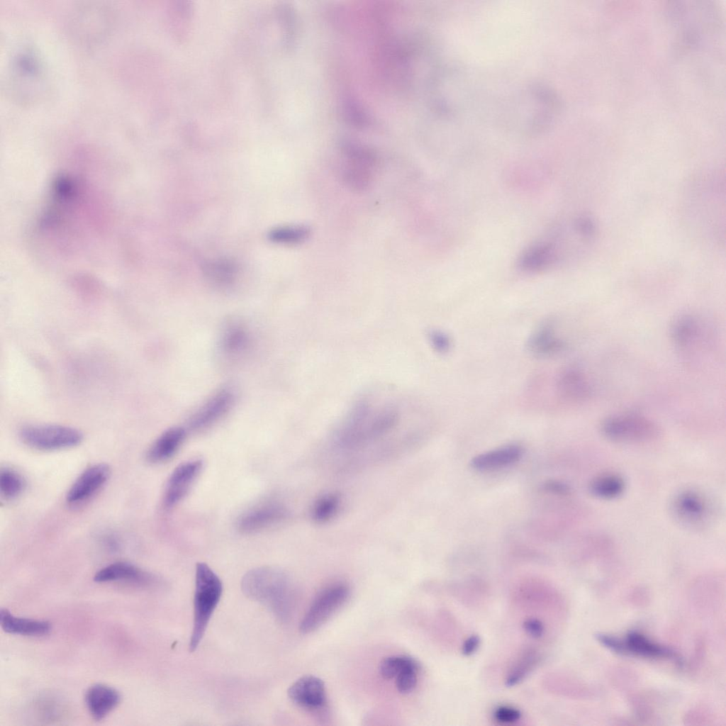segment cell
<instances>
[{"label": "cell", "mask_w": 726, "mask_h": 726, "mask_svg": "<svg viewBox=\"0 0 726 726\" xmlns=\"http://www.w3.org/2000/svg\"><path fill=\"white\" fill-rule=\"evenodd\" d=\"M202 467L201 459L189 460L177 465L165 486L163 503L166 508L174 506L185 497L199 475Z\"/></svg>", "instance_id": "obj_10"}, {"label": "cell", "mask_w": 726, "mask_h": 726, "mask_svg": "<svg viewBox=\"0 0 726 726\" xmlns=\"http://www.w3.org/2000/svg\"><path fill=\"white\" fill-rule=\"evenodd\" d=\"M564 342L556 335L549 323L539 327L530 337L527 348L538 357H549L561 352Z\"/></svg>", "instance_id": "obj_21"}, {"label": "cell", "mask_w": 726, "mask_h": 726, "mask_svg": "<svg viewBox=\"0 0 726 726\" xmlns=\"http://www.w3.org/2000/svg\"><path fill=\"white\" fill-rule=\"evenodd\" d=\"M109 467L104 463L94 464L86 469L69 488L67 501L79 504L94 496L106 483L110 476Z\"/></svg>", "instance_id": "obj_11"}, {"label": "cell", "mask_w": 726, "mask_h": 726, "mask_svg": "<svg viewBox=\"0 0 726 726\" xmlns=\"http://www.w3.org/2000/svg\"><path fill=\"white\" fill-rule=\"evenodd\" d=\"M557 387L562 398L571 401H579L590 395V386L586 377L574 368L565 369L559 374Z\"/></svg>", "instance_id": "obj_19"}, {"label": "cell", "mask_w": 726, "mask_h": 726, "mask_svg": "<svg viewBox=\"0 0 726 726\" xmlns=\"http://www.w3.org/2000/svg\"><path fill=\"white\" fill-rule=\"evenodd\" d=\"M24 488L25 481L20 474L8 468L1 469L0 491L4 498L12 500L17 498L22 493Z\"/></svg>", "instance_id": "obj_25"}, {"label": "cell", "mask_w": 726, "mask_h": 726, "mask_svg": "<svg viewBox=\"0 0 726 726\" xmlns=\"http://www.w3.org/2000/svg\"><path fill=\"white\" fill-rule=\"evenodd\" d=\"M419 664L409 666L403 669L397 675L396 678V687L401 693H409L416 687L418 683V674L419 672Z\"/></svg>", "instance_id": "obj_29"}, {"label": "cell", "mask_w": 726, "mask_h": 726, "mask_svg": "<svg viewBox=\"0 0 726 726\" xmlns=\"http://www.w3.org/2000/svg\"><path fill=\"white\" fill-rule=\"evenodd\" d=\"M242 592L250 598L267 607L281 622H287L295 603V589L289 575L284 571L262 566L247 571L241 581Z\"/></svg>", "instance_id": "obj_1"}, {"label": "cell", "mask_w": 726, "mask_h": 726, "mask_svg": "<svg viewBox=\"0 0 726 726\" xmlns=\"http://www.w3.org/2000/svg\"><path fill=\"white\" fill-rule=\"evenodd\" d=\"M521 715L522 714L519 710L506 705L499 706L493 712L495 720L501 723L517 722L520 719Z\"/></svg>", "instance_id": "obj_30"}, {"label": "cell", "mask_w": 726, "mask_h": 726, "mask_svg": "<svg viewBox=\"0 0 726 726\" xmlns=\"http://www.w3.org/2000/svg\"><path fill=\"white\" fill-rule=\"evenodd\" d=\"M523 627L525 632L533 638H540L544 633L542 622L536 618H528L523 622Z\"/></svg>", "instance_id": "obj_33"}, {"label": "cell", "mask_w": 726, "mask_h": 726, "mask_svg": "<svg viewBox=\"0 0 726 726\" xmlns=\"http://www.w3.org/2000/svg\"><path fill=\"white\" fill-rule=\"evenodd\" d=\"M480 644V637L477 635H472L467 637L462 647V653L465 656L474 654Z\"/></svg>", "instance_id": "obj_35"}, {"label": "cell", "mask_w": 726, "mask_h": 726, "mask_svg": "<svg viewBox=\"0 0 726 726\" xmlns=\"http://www.w3.org/2000/svg\"><path fill=\"white\" fill-rule=\"evenodd\" d=\"M44 698H43L42 708L38 707V712H42V714L40 715H41L44 719L46 720L48 718L50 720H52L60 713V708L59 703L57 700V701L51 700L50 698V697H48V699H45Z\"/></svg>", "instance_id": "obj_31"}, {"label": "cell", "mask_w": 726, "mask_h": 726, "mask_svg": "<svg viewBox=\"0 0 726 726\" xmlns=\"http://www.w3.org/2000/svg\"><path fill=\"white\" fill-rule=\"evenodd\" d=\"M288 696L297 706L312 713H320L327 705L324 682L313 675L303 676L289 687Z\"/></svg>", "instance_id": "obj_8"}, {"label": "cell", "mask_w": 726, "mask_h": 726, "mask_svg": "<svg viewBox=\"0 0 726 726\" xmlns=\"http://www.w3.org/2000/svg\"><path fill=\"white\" fill-rule=\"evenodd\" d=\"M22 441L39 450L50 451L72 447L83 440L82 433L76 428L62 425H28L19 432Z\"/></svg>", "instance_id": "obj_5"}, {"label": "cell", "mask_w": 726, "mask_h": 726, "mask_svg": "<svg viewBox=\"0 0 726 726\" xmlns=\"http://www.w3.org/2000/svg\"><path fill=\"white\" fill-rule=\"evenodd\" d=\"M419 664L408 655H391L384 658L379 664V674L385 679L396 678L403 669Z\"/></svg>", "instance_id": "obj_26"}, {"label": "cell", "mask_w": 726, "mask_h": 726, "mask_svg": "<svg viewBox=\"0 0 726 726\" xmlns=\"http://www.w3.org/2000/svg\"><path fill=\"white\" fill-rule=\"evenodd\" d=\"M223 592V584L217 574L204 562L196 566L194 594V622L189 640V652L199 645L208 622Z\"/></svg>", "instance_id": "obj_2"}, {"label": "cell", "mask_w": 726, "mask_h": 726, "mask_svg": "<svg viewBox=\"0 0 726 726\" xmlns=\"http://www.w3.org/2000/svg\"><path fill=\"white\" fill-rule=\"evenodd\" d=\"M523 452L520 446L509 445L476 455L471 459V465L479 471L494 470L515 463Z\"/></svg>", "instance_id": "obj_16"}, {"label": "cell", "mask_w": 726, "mask_h": 726, "mask_svg": "<svg viewBox=\"0 0 726 726\" xmlns=\"http://www.w3.org/2000/svg\"><path fill=\"white\" fill-rule=\"evenodd\" d=\"M559 250L555 242H538L527 248L520 255L518 261L519 268L529 272L545 269L559 259Z\"/></svg>", "instance_id": "obj_14"}, {"label": "cell", "mask_w": 726, "mask_h": 726, "mask_svg": "<svg viewBox=\"0 0 726 726\" xmlns=\"http://www.w3.org/2000/svg\"><path fill=\"white\" fill-rule=\"evenodd\" d=\"M207 274L212 281L217 284H228L233 278L235 267L229 261L223 260L208 264Z\"/></svg>", "instance_id": "obj_28"}, {"label": "cell", "mask_w": 726, "mask_h": 726, "mask_svg": "<svg viewBox=\"0 0 726 726\" xmlns=\"http://www.w3.org/2000/svg\"><path fill=\"white\" fill-rule=\"evenodd\" d=\"M94 580L99 583L128 581L147 586L155 581L151 574L128 562H118L111 564L98 571Z\"/></svg>", "instance_id": "obj_13"}, {"label": "cell", "mask_w": 726, "mask_h": 726, "mask_svg": "<svg viewBox=\"0 0 726 726\" xmlns=\"http://www.w3.org/2000/svg\"><path fill=\"white\" fill-rule=\"evenodd\" d=\"M121 701V695L114 688L103 683L90 686L85 693L86 708L96 720L105 718Z\"/></svg>", "instance_id": "obj_15"}, {"label": "cell", "mask_w": 726, "mask_h": 726, "mask_svg": "<svg viewBox=\"0 0 726 726\" xmlns=\"http://www.w3.org/2000/svg\"><path fill=\"white\" fill-rule=\"evenodd\" d=\"M543 488L549 493L557 495L566 496L570 493V488L566 484L558 481H547L543 484Z\"/></svg>", "instance_id": "obj_34"}, {"label": "cell", "mask_w": 726, "mask_h": 726, "mask_svg": "<svg viewBox=\"0 0 726 726\" xmlns=\"http://www.w3.org/2000/svg\"><path fill=\"white\" fill-rule=\"evenodd\" d=\"M186 436L185 430L173 427L163 432L149 448L146 458L151 463H160L172 457L182 445Z\"/></svg>", "instance_id": "obj_17"}, {"label": "cell", "mask_w": 726, "mask_h": 726, "mask_svg": "<svg viewBox=\"0 0 726 726\" xmlns=\"http://www.w3.org/2000/svg\"><path fill=\"white\" fill-rule=\"evenodd\" d=\"M600 430L607 440L625 444L651 442L660 435L659 428L653 420L633 413L609 416L601 422Z\"/></svg>", "instance_id": "obj_4"}, {"label": "cell", "mask_w": 726, "mask_h": 726, "mask_svg": "<svg viewBox=\"0 0 726 726\" xmlns=\"http://www.w3.org/2000/svg\"><path fill=\"white\" fill-rule=\"evenodd\" d=\"M309 235L310 229L306 226H282L272 230L269 238L277 243L293 245L305 241Z\"/></svg>", "instance_id": "obj_24"}, {"label": "cell", "mask_w": 726, "mask_h": 726, "mask_svg": "<svg viewBox=\"0 0 726 726\" xmlns=\"http://www.w3.org/2000/svg\"><path fill=\"white\" fill-rule=\"evenodd\" d=\"M350 588L342 583H335L323 588L313 599L300 622L302 633H310L324 624L350 596Z\"/></svg>", "instance_id": "obj_6"}, {"label": "cell", "mask_w": 726, "mask_h": 726, "mask_svg": "<svg viewBox=\"0 0 726 726\" xmlns=\"http://www.w3.org/2000/svg\"><path fill=\"white\" fill-rule=\"evenodd\" d=\"M701 330L697 317L692 314H683L676 318L671 325V339L679 348L688 349L696 343Z\"/></svg>", "instance_id": "obj_20"}, {"label": "cell", "mask_w": 726, "mask_h": 726, "mask_svg": "<svg viewBox=\"0 0 726 726\" xmlns=\"http://www.w3.org/2000/svg\"><path fill=\"white\" fill-rule=\"evenodd\" d=\"M0 625L6 632L25 636H43L51 630L48 621L16 617L4 608L0 610Z\"/></svg>", "instance_id": "obj_18"}, {"label": "cell", "mask_w": 726, "mask_h": 726, "mask_svg": "<svg viewBox=\"0 0 726 726\" xmlns=\"http://www.w3.org/2000/svg\"><path fill=\"white\" fill-rule=\"evenodd\" d=\"M288 515L286 508L276 501L258 504L242 513L237 521L238 530L250 534L264 530L284 520Z\"/></svg>", "instance_id": "obj_9"}, {"label": "cell", "mask_w": 726, "mask_h": 726, "mask_svg": "<svg viewBox=\"0 0 726 726\" xmlns=\"http://www.w3.org/2000/svg\"><path fill=\"white\" fill-rule=\"evenodd\" d=\"M340 506V498L335 493H328L314 503L311 517L317 523H325L333 518Z\"/></svg>", "instance_id": "obj_23"}, {"label": "cell", "mask_w": 726, "mask_h": 726, "mask_svg": "<svg viewBox=\"0 0 726 726\" xmlns=\"http://www.w3.org/2000/svg\"><path fill=\"white\" fill-rule=\"evenodd\" d=\"M430 339L432 346L439 352H447L451 345L449 337L440 331H432L430 334Z\"/></svg>", "instance_id": "obj_32"}, {"label": "cell", "mask_w": 726, "mask_h": 726, "mask_svg": "<svg viewBox=\"0 0 726 726\" xmlns=\"http://www.w3.org/2000/svg\"><path fill=\"white\" fill-rule=\"evenodd\" d=\"M246 342L247 333L244 327L240 323H230L224 330L222 347L226 352L237 353L243 349Z\"/></svg>", "instance_id": "obj_27"}, {"label": "cell", "mask_w": 726, "mask_h": 726, "mask_svg": "<svg viewBox=\"0 0 726 726\" xmlns=\"http://www.w3.org/2000/svg\"><path fill=\"white\" fill-rule=\"evenodd\" d=\"M230 391L223 389L213 395L196 413L189 422L194 430H200L213 424L225 414L233 403Z\"/></svg>", "instance_id": "obj_12"}, {"label": "cell", "mask_w": 726, "mask_h": 726, "mask_svg": "<svg viewBox=\"0 0 726 726\" xmlns=\"http://www.w3.org/2000/svg\"><path fill=\"white\" fill-rule=\"evenodd\" d=\"M597 639L602 644L618 653L649 658L678 659L671 649L652 642L637 632H629L624 639L604 635H598Z\"/></svg>", "instance_id": "obj_7"}, {"label": "cell", "mask_w": 726, "mask_h": 726, "mask_svg": "<svg viewBox=\"0 0 726 726\" xmlns=\"http://www.w3.org/2000/svg\"><path fill=\"white\" fill-rule=\"evenodd\" d=\"M669 510L676 522L692 530H703L710 525L715 513L713 501L705 493L694 488L682 489L671 499Z\"/></svg>", "instance_id": "obj_3"}, {"label": "cell", "mask_w": 726, "mask_h": 726, "mask_svg": "<svg viewBox=\"0 0 726 726\" xmlns=\"http://www.w3.org/2000/svg\"><path fill=\"white\" fill-rule=\"evenodd\" d=\"M626 487L624 478L618 473L605 472L596 476L590 481V493L602 500H613L622 496Z\"/></svg>", "instance_id": "obj_22"}]
</instances>
